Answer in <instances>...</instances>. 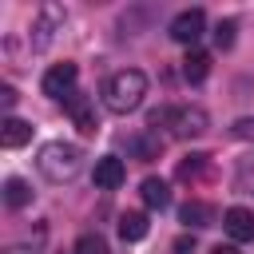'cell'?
<instances>
[{
    "instance_id": "6da1fadb",
    "label": "cell",
    "mask_w": 254,
    "mask_h": 254,
    "mask_svg": "<svg viewBox=\"0 0 254 254\" xmlns=\"http://www.w3.org/2000/svg\"><path fill=\"white\" fill-rule=\"evenodd\" d=\"M143 95H147V71H139V67H123L103 83V107L115 115L135 111L143 103Z\"/></svg>"
},
{
    "instance_id": "7a4b0ae2",
    "label": "cell",
    "mask_w": 254,
    "mask_h": 254,
    "mask_svg": "<svg viewBox=\"0 0 254 254\" xmlns=\"http://www.w3.org/2000/svg\"><path fill=\"white\" fill-rule=\"evenodd\" d=\"M36 167H40V175H44L48 183H67V179H75V175H79V167H83V151H79L75 143L52 139V143H44V147H40Z\"/></svg>"
},
{
    "instance_id": "3957f363",
    "label": "cell",
    "mask_w": 254,
    "mask_h": 254,
    "mask_svg": "<svg viewBox=\"0 0 254 254\" xmlns=\"http://www.w3.org/2000/svg\"><path fill=\"white\" fill-rule=\"evenodd\" d=\"M75 79H79V67H75L71 60H64V64H52V67L44 71L40 87H44V95H52V99H67V95L75 91Z\"/></svg>"
},
{
    "instance_id": "277c9868",
    "label": "cell",
    "mask_w": 254,
    "mask_h": 254,
    "mask_svg": "<svg viewBox=\"0 0 254 254\" xmlns=\"http://www.w3.org/2000/svg\"><path fill=\"white\" fill-rule=\"evenodd\" d=\"M56 28H64V8H60V4H40L36 20H32V48L44 52V48L52 44Z\"/></svg>"
},
{
    "instance_id": "5b68a950",
    "label": "cell",
    "mask_w": 254,
    "mask_h": 254,
    "mask_svg": "<svg viewBox=\"0 0 254 254\" xmlns=\"http://www.w3.org/2000/svg\"><path fill=\"white\" fill-rule=\"evenodd\" d=\"M167 127H171L179 139H194V135H206V131H210V115H206L202 107H175Z\"/></svg>"
},
{
    "instance_id": "8992f818",
    "label": "cell",
    "mask_w": 254,
    "mask_h": 254,
    "mask_svg": "<svg viewBox=\"0 0 254 254\" xmlns=\"http://www.w3.org/2000/svg\"><path fill=\"white\" fill-rule=\"evenodd\" d=\"M202 28H206V12H202V8H187V12H179V16L171 20V40L194 44V40L202 36Z\"/></svg>"
},
{
    "instance_id": "52a82bcc",
    "label": "cell",
    "mask_w": 254,
    "mask_h": 254,
    "mask_svg": "<svg viewBox=\"0 0 254 254\" xmlns=\"http://www.w3.org/2000/svg\"><path fill=\"white\" fill-rule=\"evenodd\" d=\"M64 107H67V115L75 119V127H79L83 135H95V131H99V115H95V107H91V99H87L83 91H71V95L64 99Z\"/></svg>"
},
{
    "instance_id": "ba28073f",
    "label": "cell",
    "mask_w": 254,
    "mask_h": 254,
    "mask_svg": "<svg viewBox=\"0 0 254 254\" xmlns=\"http://www.w3.org/2000/svg\"><path fill=\"white\" fill-rule=\"evenodd\" d=\"M222 226H226L230 242H254V210L250 206H230L222 214Z\"/></svg>"
},
{
    "instance_id": "9c48e42d",
    "label": "cell",
    "mask_w": 254,
    "mask_h": 254,
    "mask_svg": "<svg viewBox=\"0 0 254 254\" xmlns=\"http://www.w3.org/2000/svg\"><path fill=\"white\" fill-rule=\"evenodd\" d=\"M91 179H95V187H99V190H115V187L127 179V167H123V159H119V155H103V159H95Z\"/></svg>"
},
{
    "instance_id": "30bf717a",
    "label": "cell",
    "mask_w": 254,
    "mask_h": 254,
    "mask_svg": "<svg viewBox=\"0 0 254 254\" xmlns=\"http://www.w3.org/2000/svg\"><path fill=\"white\" fill-rule=\"evenodd\" d=\"M0 143H4V147H24V143H32V123L8 115V119L0 123Z\"/></svg>"
},
{
    "instance_id": "8fae6325",
    "label": "cell",
    "mask_w": 254,
    "mask_h": 254,
    "mask_svg": "<svg viewBox=\"0 0 254 254\" xmlns=\"http://www.w3.org/2000/svg\"><path fill=\"white\" fill-rule=\"evenodd\" d=\"M147 230H151V222H147L143 210H127L119 218V238L123 242H139V238H147Z\"/></svg>"
},
{
    "instance_id": "7c38bea8",
    "label": "cell",
    "mask_w": 254,
    "mask_h": 254,
    "mask_svg": "<svg viewBox=\"0 0 254 254\" xmlns=\"http://www.w3.org/2000/svg\"><path fill=\"white\" fill-rule=\"evenodd\" d=\"M206 71H210V56H206V52H198V48H190V52H187V60H183V75H187V83H202V79H206Z\"/></svg>"
},
{
    "instance_id": "4fadbf2b",
    "label": "cell",
    "mask_w": 254,
    "mask_h": 254,
    "mask_svg": "<svg viewBox=\"0 0 254 254\" xmlns=\"http://www.w3.org/2000/svg\"><path fill=\"white\" fill-rule=\"evenodd\" d=\"M210 171V155H187L179 167H175V179L179 183H194V179H202Z\"/></svg>"
},
{
    "instance_id": "5bb4252c",
    "label": "cell",
    "mask_w": 254,
    "mask_h": 254,
    "mask_svg": "<svg viewBox=\"0 0 254 254\" xmlns=\"http://www.w3.org/2000/svg\"><path fill=\"white\" fill-rule=\"evenodd\" d=\"M139 194H143V202H147L151 210H163V206L171 202V187H167L163 179H143Z\"/></svg>"
},
{
    "instance_id": "9a60e30c",
    "label": "cell",
    "mask_w": 254,
    "mask_h": 254,
    "mask_svg": "<svg viewBox=\"0 0 254 254\" xmlns=\"http://www.w3.org/2000/svg\"><path fill=\"white\" fill-rule=\"evenodd\" d=\"M179 218H183L187 226H210V222H214V206H210V202H198V198H190V202H183Z\"/></svg>"
},
{
    "instance_id": "2e32d148",
    "label": "cell",
    "mask_w": 254,
    "mask_h": 254,
    "mask_svg": "<svg viewBox=\"0 0 254 254\" xmlns=\"http://www.w3.org/2000/svg\"><path fill=\"white\" fill-rule=\"evenodd\" d=\"M4 202H8L12 210H24V206L32 202V187H28L24 179H4Z\"/></svg>"
},
{
    "instance_id": "e0dca14e",
    "label": "cell",
    "mask_w": 254,
    "mask_h": 254,
    "mask_svg": "<svg viewBox=\"0 0 254 254\" xmlns=\"http://www.w3.org/2000/svg\"><path fill=\"white\" fill-rule=\"evenodd\" d=\"M131 147H135V155H139V159H159L163 139H159V131H151V127H147V135H139Z\"/></svg>"
},
{
    "instance_id": "ac0fdd59",
    "label": "cell",
    "mask_w": 254,
    "mask_h": 254,
    "mask_svg": "<svg viewBox=\"0 0 254 254\" xmlns=\"http://www.w3.org/2000/svg\"><path fill=\"white\" fill-rule=\"evenodd\" d=\"M71 254H107V238H103V234H95V230H87V234H79V238H75Z\"/></svg>"
},
{
    "instance_id": "d6986e66",
    "label": "cell",
    "mask_w": 254,
    "mask_h": 254,
    "mask_svg": "<svg viewBox=\"0 0 254 254\" xmlns=\"http://www.w3.org/2000/svg\"><path fill=\"white\" fill-rule=\"evenodd\" d=\"M234 32H238V20H218V28H214V44L226 52V48H234Z\"/></svg>"
},
{
    "instance_id": "ffe728a7",
    "label": "cell",
    "mask_w": 254,
    "mask_h": 254,
    "mask_svg": "<svg viewBox=\"0 0 254 254\" xmlns=\"http://www.w3.org/2000/svg\"><path fill=\"white\" fill-rule=\"evenodd\" d=\"M238 190L254 194V167H250V163H242V167H238Z\"/></svg>"
},
{
    "instance_id": "44dd1931",
    "label": "cell",
    "mask_w": 254,
    "mask_h": 254,
    "mask_svg": "<svg viewBox=\"0 0 254 254\" xmlns=\"http://www.w3.org/2000/svg\"><path fill=\"white\" fill-rule=\"evenodd\" d=\"M230 135H234V139H250V135H254V119H238V123L230 127Z\"/></svg>"
},
{
    "instance_id": "7402d4cb",
    "label": "cell",
    "mask_w": 254,
    "mask_h": 254,
    "mask_svg": "<svg viewBox=\"0 0 254 254\" xmlns=\"http://www.w3.org/2000/svg\"><path fill=\"white\" fill-rule=\"evenodd\" d=\"M171 250H175V254H190V250H194V238H187V234H183V238H175V246H171Z\"/></svg>"
},
{
    "instance_id": "603a6c76",
    "label": "cell",
    "mask_w": 254,
    "mask_h": 254,
    "mask_svg": "<svg viewBox=\"0 0 254 254\" xmlns=\"http://www.w3.org/2000/svg\"><path fill=\"white\" fill-rule=\"evenodd\" d=\"M0 103H4V107H16V87L4 83V87H0Z\"/></svg>"
},
{
    "instance_id": "cb8c5ba5",
    "label": "cell",
    "mask_w": 254,
    "mask_h": 254,
    "mask_svg": "<svg viewBox=\"0 0 254 254\" xmlns=\"http://www.w3.org/2000/svg\"><path fill=\"white\" fill-rule=\"evenodd\" d=\"M4 254H40V250H36V246H8Z\"/></svg>"
},
{
    "instance_id": "d4e9b609",
    "label": "cell",
    "mask_w": 254,
    "mask_h": 254,
    "mask_svg": "<svg viewBox=\"0 0 254 254\" xmlns=\"http://www.w3.org/2000/svg\"><path fill=\"white\" fill-rule=\"evenodd\" d=\"M210 254H238V250H234V246H222V242H218V246H214Z\"/></svg>"
}]
</instances>
